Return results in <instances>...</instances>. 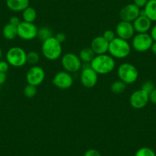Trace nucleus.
<instances>
[{"label": "nucleus", "instance_id": "obj_1", "mask_svg": "<svg viewBox=\"0 0 156 156\" xmlns=\"http://www.w3.org/2000/svg\"><path fill=\"white\" fill-rule=\"evenodd\" d=\"M90 65L95 70L97 74L106 75L111 73L114 70L115 61L112 56L103 54V55H96Z\"/></svg>", "mask_w": 156, "mask_h": 156}, {"label": "nucleus", "instance_id": "obj_2", "mask_svg": "<svg viewBox=\"0 0 156 156\" xmlns=\"http://www.w3.org/2000/svg\"><path fill=\"white\" fill-rule=\"evenodd\" d=\"M108 52L113 58L122 59L129 55L131 52V46L126 40L115 37L109 42Z\"/></svg>", "mask_w": 156, "mask_h": 156}, {"label": "nucleus", "instance_id": "obj_3", "mask_svg": "<svg viewBox=\"0 0 156 156\" xmlns=\"http://www.w3.org/2000/svg\"><path fill=\"white\" fill-rule=\"evenodd\" d=\"M41 53L46 59L49 61H56L62 54L61 43L55 38V36L47 39L42 42Z\"/></svg>", "mask_w": 156, "mask_h": 156}, {"label": "nucleus", "instance_id": "obj_4", "mask_svg": "<svg viewBox=\"0 0 156 156\" xmlns=\"http://www.w3.org/2000/svg\"><path fill=\"white\" fill-rule=\"evenodd\" d=\"M117 74L119 80L126 84H132L138 80L139 71L136 66L130 63H123L120 64L117 70Z\"/></svg>", "mask_w": 156, "mask_h": 156}, {"label": "nucleus", "instance_id": "obj_5", "mask_svg": "<svg viewBox=\"0 0 156 156\" xmlns=\"http://www.w3.org/2000/svg\"><path fill=\"white\" fill-rule=\"evenodd\" d=\"M9 64L14 67H22L27 63V53L21 47H12L6 53Z\"/></svg>", "mask_w": 156, "mask_h": 156}, {"label": "nucleus", "instance_id": "obj_6", "mask_svg": "<svg viewBox=\"0 0 156 156\" xmlns=\"http://www.w3.org/2000/svg\"><path fill=\"white\" fill-rule=\"evenodd\" d=\"M153 39L148 33H138L133 36L132 46L138 52H145L150 50L152 45Z\"/></svg>", "mask_w": 156, "mask_h": 156}, {"label": "nucleus", "instance_id": "obj_7", "mask_svg": "<svg viewBox=\"0 0 156 156\" xmlns=\"http://www.w3.org/2000/svg\"><path fill=\"white\" fill-rule=\"evenodd\" d=\"M61 64L64 70L68 73H75L82 67V61L74 53H66L61 58Z\"/></svg>", "mask_w": 156, "mask_h": 156}, {"label": "nucleus", "instance_id": "obj_8", "mask_svg": "<svg viewBox=\"0 0 156 156\" xmlns=\"http://www.w3.org/2000/svg\"><path fill=\"white\" fill-rule=\"evenodd\" d=\"M18 36L25 41H31L37 37V28L34 23L26 22H21L18 25Z\"/></svg>", "mask_w": 156, "mask_h": 156}, {"label": "nucleus", "instance_id": "obj_9", "mask_svg": "<svg viewBox=\"0 0 156 156\" xmlns=\"http://www.w3.org/2000/svg\"><path fill=\"white\" fill-rule=\"evenodd\" d=\"M45 78V72L42 67L32 66L28 69L26 73V81L28 84L37 87L43 83Z\"/></svg>", "mask_w": 156, "mask_h": 156}, {"label": "nucleus", "instance_id": "obj_10", "mask_svg": "<svg viewBox=\"0 0 156 156\" xmlns=\"http://www.w3.org/2000/svg\"><path fill=\"white\" fill-rule=\"evenodd\" d=\"M80 82L86 88H92L96 86L98 81V74L90 67H85L80 72Z\"/></svg>", "mask_w": 156, "mask_h": 156}, {"label": "nucleus", "instance_id": "obj_11", "mask_svg": "<svg viewBox=\"0 0 156 156\" xmlns=\"http://www.w3.org/2000/svg\"><path fill=\"white\" fill-rule=\"evenodd\" d=\"M52 83L58 88L61 90H67L71 87L73 83V79L71 74L68 72L63 70L59 71L55 75Z\"/></svg>", "mask_w": 156, "mask_h": 156}, {"label": "nucleus", "instance_id": "obj_12", "mask_svg": "<svg viewBox=\"0 0 156 156\" xmlns=\"http://www.w3.org/2000/svg\"><path fill=\"white\" fill-rule=\"evenodd\" d=\"M149 102V94L142 90H137L130 95L129 103L134 109H139L145 107Z\"/></svg>", "mask_w": 156, "mask_h": 156}, {"label": "nucleus", "instance_id": "obj_13", "mask_svg": "<svg viewBox=\"0 0 156 156\" xmlns=\"http://www.w3.org/2000/svg\"><path fill=\"white\" fill-rule=\"evenodd\" d=\"M140 9L135 4L130 3L121 9L119 12V18L121 21L128 22H133L140 16Z\"/></svg>", "mask_w": 156, "mask_h": 156}, {"label": "nucleus", "instance_id": "obj_14", "mask_svg": "<svg viewBox=\"0 0 156 156\" xmlns=\"http://www.w3.org/2000/svg\"><path fill=\"white\" fill-rule=\"evenodd\" d=\"M134 34L135 29L132 22L120 21L117 24L116 28H115V34L118 37L128 41L133 37Z\"/></svg>", "mask_w": 156, "mask_h": 156}, {"label": "nucleus", "instance_id": "obj_15", "mask_svg": "<svg viewBox=\"0 0 156 156\" xmlns=\"http://www.w3.org/2000/svg\"><path fill=\"white\" fill-rule=\"evenodd\" d=\"M109 43L102 35L97 36L93 39L90 48L96 55L106 54L109 50Z\"/></svg>", "mask_w": 156, "mask_h": 156}, {"label": "nucleus", "instance_id": "obj_16", "mask_svg": "<svg viewBox=\"0 0 156 156\" xmlns=\"http://www.w3.org/2000/svg\"><path fill=\"white\" fill-rule=\"evenodd\" d=\"M151 21L145 15H140L133 22L135 31L137 33H147L151 28Z\"/></svg>", "mask_w": 156, "mask_h": 156}, {"label": "nucleus", "instance_id": "obj_17", "mask_svg": "<svg viewBox=\"0 0 156 156\" xmlns=\"http://www.w3.org/2000/svg\"><path fill=\"white\" fill-rule=\"evenodd\" d=\"M5 3L9 9L19 12L30 6V0H5Z\"/></svg>", "mask_w": 156, "mask_h": 156}, {"label": "nucleus", "instance_id": "obj_18", "mask_svg": "<svg viewBox=\"0 0 156 156\" xmlns=\"http://www.w3.org/2000/svg\"><path fill=\"white\" fill-rule=\"evenodd\" d=\"M143 11L151 22H156V0H148Z\"/></svg>", "mask_w": 156, "mask_h": 156}, {"label": "nucleus", "instance_id": "obj_19", "mask_svg": "<svg viewBox=\"0 0 156 156\" xmlns=\"http://www.w3.org/2000/svg\"><path fill=\"white\" fill-rule=\"evenodd\" d=\"M2 34L7 40H13L18 36L17 27L10 23L6 24L2 28Z\"/></svg>", "mask_w": 156, "mask_h": 156}, {"label": "nucleus", "instance_id": "obj_20", "mask_svg": "<svg viewBox=\"0 0 156 156\" xmlns=\"http://www.w3.org/2000/svg\"><path fill=\"white\" fill-rule=\"evenodd\" d=\"M95 56L96 55L94 51L92 50L91 48L89 47L83 48L79 54V58H80V61L87 63V64H90V62L95 58Z\"/></svg>", "mask_w": 156, "mask_h": 156}, {"label": "nucleus", "instance_id": "obj_21", "mask_svg": "<svg viewBox=\"0 0 156 156\" xmlns=\"http://www.w3.org/2000/svg\"><path fill=\"white\" fill-rule=\"evenodd\" d=\"M37 19V12L33 7L28 6L22 12V19L24 22L34 23Z\"/></svg>", "mask_w": 156, "mask_h": 156}, {"label": "nucleus", "instance_id": "obj_22", "mask_svg": "<svg viewBox=\"0 0 156 156\" xmlns=\"http://www.w3.org/2000/svg\"><path fill=\"white\" fill-rule=\"evenodd\" d=\"M51 37H53V32L50 28L47 26H43L37 28V37L42 42Z\"/></svg>", "mask_w": 156, "mask_h": 156}, {"label": "nucleus", "instance_id": "obj_23", "mask_svg": "<svg viewBox=\"0 0 156 156\" xmlns=\"http://www.w3.org/2000/svg\"><path fill=\"white\" fill-rule=\"evenodd\" d=\"M126 88V84L120 80L114 81L110 87L111 91L115 94H122L125 91Z\"/></svg>", "mask_w": 156, "mask_h": 156}, {"label": "nucleus", "instance_id": "obj_24", "mask_svg": "<svg viewBox=\"0 0 156 156\" xmlns=\"http://www.w3.org/2000/svg\"><path fill=\"white\" fill-rule=\"evenodd\" d=\"M40 60V55L37 52L34 51H31L27 53V63L31 64V65H35Z\"/></svg>", "mask_w": 156, "mask_h": 156}, {"label": "nucleus", "instance_id": "obj_25", "mask_svg": "<svg viewBox=\"0 0 156 156\" xmlns=\"http://www.w3.org/2000/svg\"><path fill=\"white\" fill-rule=\"evenodd\" d=\"M23 92L27 98H33L37 94V87L28 84L25 87Z\"/></svg>", "mask_w": 156, "mask_h": 156}, {"label": "nucleus", "instance_id": "obj_26", "mask_svg": "<svg viewBox=\"0 0 156 156\" xmlns=\"http://www.w3.org/2000/svg\"><path fill=\"white\" fill-rule=\"evenodd\" d=\"M135 156H156L155 152L148 147H142L137 150Z\"/></svg>", "mask_w": 156, "mask_h": 156}, {"label": "nucleus", "instance_id": "obj_27", "mask_svg": "<svg viewBox=\"0 0 156 156\" xmlns=\"http://www.w3.org/2000/svg\"><path fill=\"white\" fill-rule=\"evenodd\" d=\"M154 84L153 82L150 81V80H147V81L144 82L142 83V87H141V90H142L143 91L146 92L147 94H149L154 89Z\"/></svg>", "mask_w": 156, "mask_h": 156}, {"label": "nucleus", "instance_id": "obj_28", "mask_svg": "<svg viewBox=\"0 0 156 156\" xmlns=\"http://www.w3.org/2000/svg\"><path fill=\"white\" fill-rule=\"evenodd\" d=\"M115 35H116V34H115V32H114L112 30L108 29L104 31V33H103V34L102 36H103V37L106 39V41L109 43L110 41H112L115 37H116Z\"/></svg>", "mask_w": 156, "mask_h": 156}, {"label": "nucleus", "instance_id": "obj_29", "mask_svg": "<svg viewBox=\"0 0 156 156\" xmlns=\"http://www.w3.org/2000/svg\"><path fill=\"white\" fill-rule=\"evenodd\" d=\"M83 156H102V155L100 153V151H97V149L90 148V149H88L87 151L84 153V155Z\"/></svg>", "mask_w": 156, "mask_h": 156}, {"label": "nucleus", "instance_id": "obj_30", "mask_svg": "<svg viewBox=\"0 0 156 156\" xmlns=\"http://www.w3.org/2000/svg\"><path fill=\"white\" fill-rule=\"evenodd\" d=\"M9 68V64L7 61H0V72L6 73Z\"/></svg>", "mask_w": 156, "mask_h": 156}, {"label": "nucleus", "instance_id": "obj_31", "mask_svg": "<svg viewBox=\"0 0 156 156\" xmlns=\"http://www.w3.org/2000/svg\"><path fill=\"white\" fill-rule=\"evenodd\" d=\"M148 0H133V4H135L139 9L144 8L147 4V2H148Z\"/></svg>", "mask_w": 156, "mask_h": 156}, {"label": "nucleus", "instance_id": "obj_32", "mask_svg": "<svg viewBox=\"0 0 156 156\" xmlns=\"http://www.w3.org/2000/svg\"><path fill=\"white\" fill-rule=\"evenodd\" d=\"M55 37L60 43H61V44H62L63 42H64L66 40V38H67V36H66V34H64V33H62V32L58 33V34H57Z\"/></svg>", "mask_w": 156, "mask_h": 156}, {"label": "nucleus", "instance_id": "obj_33", "mask_svg": "<svg viewBox=\"0 0 156 156\" xmlns=\"http://www.w3.org/2000/svg\"><path fill=\"white\" fill-rule=\"evenodd\" d=\"M21 22H22V21H21L20 19H19V18H18L17 16H12V17H11L9 19V23L18 27V25L21 23Z\"/></svg>", "mask_w": 156, "mask_h": 156}, {"label": "nucleus", "instance_id": "obj_34", "mask_svg": "<svg viewBox=\"0 0 156 156\" xmlns=\"http://www.w3.org/2000/svg\"><path fill=\"white\" fill-rule=\"evenodd\" d=\"M149 101L156 105V87L149 94Z\"/></svg>", "mask_w": 156, "mask_h": 156}, {"label": "nucleus", "instance_id": "obj_35", "mask_svg": "<svg viewBox=\"0 0 156 156\" xmlns=\"http://www.w3.org/2000/svg\"><path fill=\"white\" fill-rule=\"evenodd\" d=\"M150 35H151V38L153 39V41H156V24L151 28Z\"/></svg>", "mask_w": 156, "mask_h": 156}, {"label": "nucleus", "instance_id": "obj_36", "mask_svg": "<svg viewBox=\"0 0 156 156\" xmlns=\"http://www.w3.org/2000/svg\"><path fill=\"white\" fill-rule=\"evenodd\" d=\"M6 78H7L6 73L0 72V86L5 83V80H6Z\"/></svg>", "mask_w": 156, "mask_h": 156}, {"label": "nucleus", "instance_id": "obj_37", "mask_svg": "<svg viewBox=\"0 0 156 156\" xmlns=\"http://www.w3.org/2000/svg\"><path fill=\"white\" fill-rule=\"evenodd\" d=\"M151 51H152V53L156 55V41H154V42H153L152 45H151Z\"/></svg>", "mask_w": 156, "mask_h": 156}, {"label": "nucleus", "instance_id": "obj_38", "mask_svg": "<svg viewBox=\"0 0 156 156\" xmlns=\"http://www.w3.org/2000/svg\"><path fill=\"white\" fill-rule=\"evenodd\" d=\"M2 50H1V48H0V58H2Z\"/></svg>", "mask_w": 156, "mask_h": 156}]
</instances>
